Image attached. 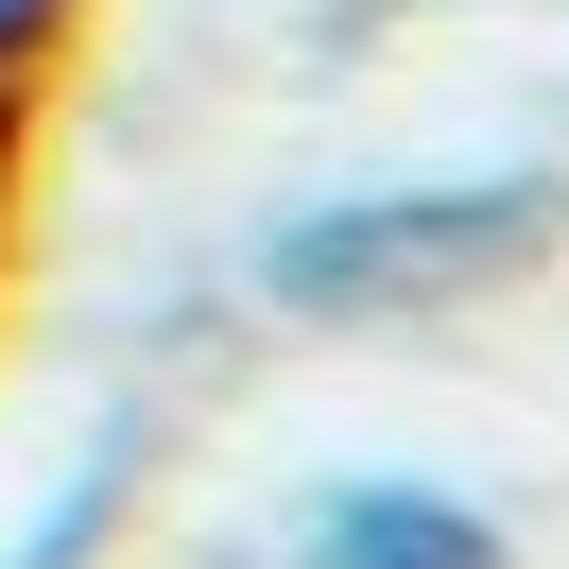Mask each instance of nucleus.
I'll return each mask as SVG.
<instances>
[{"label":"nucleus","mask_w":569,"mask_h":569,"mask_svg":"<svg viewBox=\"0 0 569 569\" xmlns=\"http://www.w3.org/2000/svg\"><path fill=\"white\" fill-rule=\"evenodd\" d=\"M139 449H156V431H139V415H104V449H87L70 483L36 500V535H18V552H0V569H87V552H104V535H121V500H139Z\"/></svg>","instance_id":"3"},{"label":"nucleus","mask_w":569,"mask_h":569,"mask_svg":"<svg viewBox=\"0 0 569 569\" xmlns=\"http://www.w3.org/2000/svg\"><path fill=\"white\" fill-rule=\"evenodd\" d=\"M569 242V173H397V190H328L259 242V311L293 328H431L466 293H518Z\"/></svg>","instance_id":"1"},{"label":"nucleus","mask_w":569,"mask_h":569,"mask_svg":"<svg viewBox=\"0 0 569 569\" xmlns=\"http://www.w3.org/2000/svg\"><path fill=\"white\" fill-rule=\"evenodd\" d=\"M293 569H518V535L431 466H328L293 500Z\"/></svg>","instance_id":"2"}]
</instances>
